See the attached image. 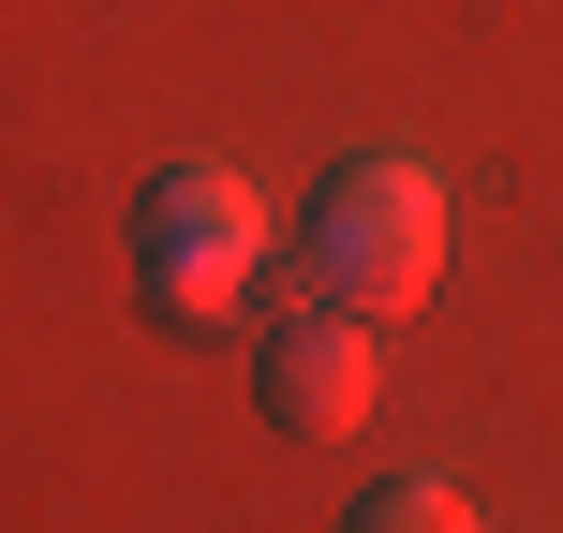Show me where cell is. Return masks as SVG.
<instances>
[{
  "mask_svg": "<svg viewBox=\"0 0 563 533\" xmlns=\"http://www.w3.org/2000/svg\"><path fill=\"white\" fill-rule=\"evenodd\" d=\"M341 533H475V504H460L445 475H371L356 504H341Z\"/></svg>",
  "mask_w": 563,
  "mask_h": 533,
  "instance_id": "cell-4",
  "label": "cell"
},
{
  "mask_svg": "<svg viewBox=\"0 0 563 533\" xmlns=\"http://www.w3.org/2000/svg\"><path fill=\"white\" fill-rule=\"evenodd\" d=\"M253 400H267V430H356L371 415V326L327 297H282L253 326Z\"/></svg>",
  "mask_w": 563,
  "mask_h": 533,
  "instance_id": "cell-3",
  "label": "cell"
},
{
  "mask_svg": "<svg viewBox=\"0 0 563 533\" xmlns=\"http://www.w3.org/2000/svg\"><path fill=\"white\" fill-rule=\"evenodd\" d=\"M430 281H445V178H430L416 148L327 164V193L297 208V297L356 311V326H400Z\"/></svg>",
  "mask_w": 563,
  "mask_h": 533,
  "instance_id": "cell-1",
  "label": "cell"
},
{
  "mask_svg": "<svg viewBox=\"0 0 563 533\" xmlns=\"http://www.w3.org/2000/svg\"><path fill=\"white\" fill-rule=\"evenodd\" d=\"M253 267H267V208H253V178H223V164H164L134 193V297L164 311V326H223L238 297H253Z\"/></svg>",
  "mask_w": 563,
  "mask_h": 533,
  "instance_id": "cell-2",
  "label": "cell"
}]
</instances>
